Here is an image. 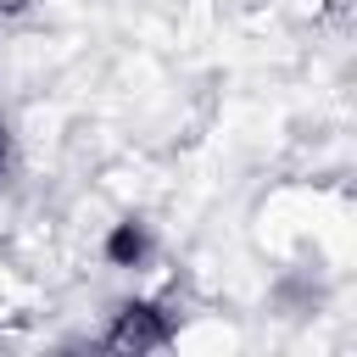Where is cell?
<instances>
[{"mask_svg":"<svg viewBox=\"0 0 357 357\" xmlns=\"http://www.w3.org/2000/svg\"><path fill=\"white\" fill-rule=\"evenodd\" d=\"M112 351H156L173 340V312L156 307V301H123L100 335Z\"/></svg>","mask_w":357,"mask_h":357,"instance_id":"1","label":"cell"},{"mask_svg":"<svg viewBox=\"0 0 357 357\" xmlns=\"http://www.w3.org/2000/svg\"><path fill=\"white\" fill-rule=\"evenodd\" d=\"M100 257L112 268H145V257H151V223L145 218H117L106 229V240H100Z\"/></svg>","mask_w":357,"mask_h":357,"instance_id":"2","label":"cell"},{"mask_svg":"<svg viewBox=\"0 0 357 357\" xmlns=\"http://www.w3.org/2000/svg\"><path fill=\"white\" fill-rule=\"evenodd\" d=\"M6 167H11V134L0 128V173H6Z\"/></svg>","mask_w":357,"mask_h":357,"instance_id":"3","label":"cell"},{"mask_svg":"<svg viewBox=\"0 0 357 357\" xmlns=\"http://www.w3.org/2000/svg\"><path fill=\"white\" fill-rule=\"evenodd\" d=\"M22 6H28V0H0V11H22Z\"/></svg>","mask_w":357,"mask_h":357,"instance_id":"4","label":"cell"}]
</instances>
